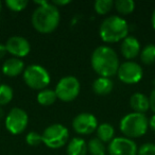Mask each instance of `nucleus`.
Returning <instances> with one entry per match:
<instances>
[{"mask_svg": "<svg viewBox=\"0 0 155 155\" xmlns=\"http://www.w3.org/2000/svg\"><path fill=\"white\" fill-rule=\"evenodd\" d=\"M5 48L10 54H12L17 58L27 56L31 50V46L28 39L21 36L10 37L5 43Z\"/></svg>", "mask_w": 155, "mask_h": 155, "instance_id": "nucleus-12", "label": "nucleus"}, {"mask_svg": "<svg viewBox=\"0 0 155 155\" xmlns=\"http://www.w3.org/2000/svg\"><path fill=\"white\" fill-rule=\"evenodd\" d=\"M22 71H25V64L21 60H19L17 58H9L2 65V72L7 77H17Z\"/></svg>", "mask_w": 155, "mask_h": 155, "instance_id": "nucleus-14", "label": "nucleus"}, {"mask_svg": "<svg viewBox=\"0 0 155 155\" xmlns=\"http://www.w3.org/2000/svg\"><path fill=\"white\" fill-rule=\"evenodd\" d=\"M61 15L58 9L51 2H47L45 5L37 7L32 14L31 22L37 32L48 34L58 28L60 24Z\"/></svg>", "mask_w": 155, "mask_h": 155, "instance_id": "nucleus-2", "label": "nucleus"}, {"mask_svg": "<svg viewBox=\"0 0 155 155\" xmlns=\"http://www.w3.org/2000/svg\"><path fill=\"white\" fill-rule=\"evenodd\" d=\"M114 83L110 80V78L99 77L93 83V91L98 96H106L113 91Z\"/></svg>", "mask_w": 155, "mask_h": 155, "instance_id": "nucleus-16", "label": "nucleus"}, {"mask_svg": "<svg viewBox=\"0 0 155 155\" xmlns=\"http://www.w3.org/2000/svg\"><path fill=\"white\" fill-rule=\"evenodd\" d=\"M110 155H137V146L127 137H116L108 144Z\"/></svg>", "mask_w": 155, "mask_h": 155, "instance_id": "nucleus-11", "label": "nucleus"}, {"mask_svg": "<svg viewBox=\"0 0 155 155\" xmlns=\"http://www.w3.org/2000/svg\"><path fill=\"white\" fill-rule=\"evenodd\" d=\"M43 142L50 149H58L68 141L69 132L66 127L60 123H54L46 127L41 134Z\"/></svg>", "mask_w": 155, "mask_h": 155, "instance_id": "nucleus-6", "label": "nucleus"}, {"mask_svg": "<svg viewBox=\"0 0 155 155\" xmlns=\"http://www.w3.org/2000/svg\"><path fill=\"white\" fill-rule=\"evenodd\" d=\"M2 115H3V112H2V110H1V108H0V118H1V117H2Z\"/></svg>", "mask_w": 155, "mask_h": 155, "instance_id": "nucleus-33", "label": "nucleus"}, {"mask_svg": "<svg viewBox=\"0 0 155 155\" xmlns=\"http://www.w3.org/2000/svg\"><path fill=\"white\" fill-rule=\"evenodd\" d=\"M114 7V2L112 0H97L94 5L95 11L100 15H105Z\"/></svg>", "mask_w": 155, "mask_h": 155, "instance_id": "nucleus-23", "label": "nucleus"}, {"mask_svg": "<svg viewBox=\"0 0 155 155\" xmlns=\"http://www.w3.org/2000/svg\"><path fill=\"white\" fill-rule=\"evenodd\" d=\"M29 122L28 114L22 108L14 107L10 110L5 118V127L10 133L17 135L26 130Z\"/></svg>", "mask_w": 155, "mask_h": 155, "instance_id": "nucleus-8", "label": "nucleus"}, {"mask_svg": "<svg viewBox=\"0 0 155 155\" xmlns=\"http://www.w3.org/2000/svg\"><path fill=\"white\" fill-rule=\"evenodd\" d=\"M24 81L30 88L43 91L50 84V74L41 65H30L24 71Z\"/></svg>", "mask_w": 155, "mask_h": 155, "instance_id": "nucleus-5", "label": "nucleus"}, {"mask_svg": "<svg viewBox=\"0 0 155 155\" xmlns=\"http://www.w3.org/2000/svg\"><path fill=\"white\" fill-rule=\"evenodd\" d=\"M120 131L127 138L141 137L147 133L149 127V121L144 114L130 113L125 115L120 121Z\"/></svg>", "mask_w": 155, "mask_h": 155, "instance_id": "nucleus-4", "label": "nucleus"}, {"mask_svg": "<svg viewBox=\"0 0 155 155\" xmlns=\"http://www.w3.org/2000/svg\"><path fill=\"white\" fill-rule=\"evenodd\" d=\"M140 60L146 65L153 64L155 62V45H147L140 51Z\"/></svg>", "mask_w": 155, "mask_h": 155, "instance_id": "nucleus-21", "label": "nucleus"}, {"mask_svg": "<svg viewBox=\"0 0 155 155\" xmlns=\"http://www.w3.org/2000/svg\"><path fill=\"white\" fill-rule=\"evenodd\" d=\"M51 3L58 8V5L62 7V5H68V3H70V0H55V1H52Z\"/></svg>", "mask_w": 155, "mask_h": 155, "instance_id": "nucleus-29", "label": "nucleus"}, {"mask_svg": "<svg viewBox=\"0 0 155 155\" xmlns=\"http://www.w3.org/2000/svg\"><path fill=\"white\" fill-rule=\"evenodd\" d=\"M130 106L134 110V113L144 114L150 108L149 98L141 93H135L130 98Z\"/></svg>", "mask_w": 155, "mask_h": 155, "instance_id": "nucleus-15", "label": "nucleus"}, {"mask_svg": "<svg viewBox=\"0 0 155 155\" xmlns=\"http://www.w3.org/2000/svg\"><path fill=\"white\" fill-rule=\"evenodd\" d=\"M93 69L103 78H110L117 74L119 69V58L116 51L108 46H100L91 54Z\"/></svg>", "mask_w": 155, "mask_h": 155, "instance_id": "nucleus-1", "label": "nucleus"}, {"mask_svg": "<svg viewBox=\"0 0 155 155\" xmlns=\"http://www.w3.org/2000/svg\"><path fill=\"white\" fill-rule=\"evenodd\" d=\"M149 102H150V108L155 114V87L151 91V95L149 97Z\"/></svg>", "mask_w": 155, "mask_h": 155, "instance_id": "nucleus-28", "label": "nucleus"}, {"mask_svg": "<svg viewBox=\"0 0 155 155\" xmlns=\"http://www.w3.org/2000/svg\"><path fill=\"white\" fill-rule=\"evenodd\" d=\"M143 70L141 66L133 61H127L119 66L117 71L118 79L125 84H136L141 80Z\"/></svg>", "mask_w": 155, "mask_h": 155, "instance_id": "nucleus-9", "label": "nucleus"}, {"mask_svg": "<svg viewBox=\"0 0 155 155\" xmlns=\"http://www.w3.org/2000/svg\"><path fill=\"white\" fill-rule=\"evenodd\" d=\"M137 155H155V143H143L138 149Z\"/></svg>", "mask_w": 155, "mask_h": 155, "instance_id": "nucleus-27", "label": "nucleus"}, {"mask_svg": "<svg viewBox=\"0 0 155 155\" xmlns=\"http://www.w3.org/2000/svg\"><path fill=\"white\" fill-rule=\"evenodd\" d=\"M26 142L31 147H37L43 142V137L37 132H30L26 136Z\"/></svg>", "mask_w": 155, "mask_h": 155, "instance_id": "nucleus-26", "label": "nucleus"}, {"mask_svg": "<svg viewBox=\"0 0 155 155\" xmlns=\"http://www.w3.org/2000/svg\"><path fill=\"white\" fill-rule=\"evenodd\" d=\"M152 27H153V29L155 30V10H154V12H153V14H152Z\"/></svg>", "mask_w": 155, "mask_h": 155, "instance_id": "nucleus-32", "label": "nucleus"}, {"mask_svg": "<svg viewBox=\"0 0 155 155\" xmlns=\"http://www.w3.org/2000/svg\"><path fill=\"white\" fill-rule=\"evenodd\" d=\"M115 130L110 123H102L97 127V138L102 142H110L114 139Z\"/></svg>", "mask_w": 155, "mask_h": 155, "instance_id": "nucleus-18", "label": "nucleus"}, {"mask_svg": "<svg viewBox=\"0 0 155 155\" xmlns=\"http://www.w3.org/2000/svg\"><path fill=\"white\" fill-rule=\"evenodd\" d=\"M81 89L80 82L75 77L67 75L62 78L54 89L58 99L63 102H71L79 96Z\"/></svg>", "mask_w": 155, "mask_h": 155, "instance_id": "nucleus-7", "label": "nucleus"}, {"mask_svg": "<svg viewBox=\"0 0 155 155\" xmlns=\"http://www.w3.org/2000/svg\"><path fill=\"white\" fill-rule=\"evenodd\" d=\"M56 99L58 97H56L55 91L52 89H43L37 94V102L44 106L52 105Z\"/></svg>", "mask_w": 155, "mask_h": 155, "instance_id": "nucleus-19", "label": "nucleus"}, {"mask_svg": "<svg viewBox=\"0 0 155 155\" xmlns=\"http://www.w3.org/2000/svg\"><path fill=\"white\" fill-rule=\"evenodd\" d=\"M87 152V143L80 137L72 138L67 146V155H86Z\"/></svg>", "mask_w": 155, "mask_h": 155, "instance_id": "nucleus-17", "label": "nucleus"}, {"mask_svg": "<svg viewBox=\"0 0 155 155\" xmlns=\"http://www.w3.org/2000/svg\"><path fill=\"white\" fill-rule=\"evenodd\" d=\"M117 12L122 15L131 14L135 9V2L133 0H117L114 3Z\"/></svg>", "mask_w": 155, "mask_h": 155, "instance_id": "nucleus-22", "label": "nucleus"}, {"mask_svg": "<svg viewBox=\"0 0 155 155\" xmlns=\"http://www.w3.org/2000/svg\"><path fill=\"white\" fill-rule=\"evenodd\" d=\"M72 127L75 133L80 134V135H89L97 131V118L89 113H81L73 118Z\"/></svg>", "mask_w": 155, "mask_h": 155, "instance_id": "nucleus-10", "label": "nucleus"}, {"mask_svg": "<svg viewBox=\"0 0 155 155\" xmlns=\"http://www.w3.org/2000/svg\"><path fill=\"white\" fill-rule=\"evenodd\" d=\"M13 99V89L7 84L0 85V106L7 105Z\"/></svg>", "mask_w": 155, "mask_h": 155, "instance_id": "nucleus-24", "label": "nucleus"}, {"mask_svg": "<svg viewBox=\"0 0 155 155\" xmlns=\"http://www.w3.org/2000/svg\"><path fill=\"white\" fill-rule=\"evenodd\" d=\"M8 53V50L5 48V45H1L0 44V60L2 58H5V55Z\"/></svg>", "mask_w": 155, "mask_h": 155, "instance_id": "nucleus-30", "label": "nucleus"}, {"mask_svg": "<svg viewBox=\"0 0 155 155\" xmlns=\"http://www.w3.org/2000/svg\"><path fill=\"white\" fill-rule=\"evenodd\" d=\"M0 11H1V2H0Z\"/></svg>", "mask_w": 155, "mask_h": 155, "instance_id": "nucleus-34", "label": "nucleus"}, {"mask_svg": "<svg viewBox=\"0 0 155 155\" xmlns=\"http://www.w3.org/2000/svg\"><path fill=\"white\" fill-rule=\"evenodd\" d=\"M87 151L91 155H105V146L98 138H93L87 143Z\"/></svg>", "mask_w": 155, "mask_h": 155, "instance_id": "nucleus-20", "label": "nucleus"}, {"mask_svg": "<svg viewBox=\"0 0 155 155\" xmlns=\"http://www.w3.org/2000/svg\"><path fill=\"white\" fill-rule=\"evenodd\" d=\"M121 53L127 60H133L140 53V44L134 36H127L121 43Z\"/></svg>", "mask_w": 155, "mask_h": 155, "instance_id": "nucleus-13", "label": "nucleus"}, {"mask_svg": "<svg viewBox=\"0 0 155 155\" xmlns=\"http://www.w3.org/2000/svg\"><path fill=\"white\" fill-rule=\"evenodd\" d=\"M5 5L11 11L20 12L25 10V8L28 5V1L27 0H7Z\"/></svg>", "mask_w": 155, "mask_h": 155, "instance_id": "nucleus-25", "label": "nucleus"}, {"mask_svg": "<svg viewBox=\"0 0 155 155\" xmlns=\"http://www.w3.org/2000/svg\"><path fill=\"white\" fill-rule=\"evenodd\" d=\"M129 33V25L123 18L113 15L102 21L99 29L100 37L105 43H117L123 41Z\"/></svg>", "mask_w": 155, "mask_h": 155, "instance_id": "nucleus-3", "label": "nucleus"}, {"mask_svg": "<svg viewBox=\"0 0 155 155\" xmlns=\"http://www.w3.org/2000/svg\"><path fill=\"white\" fill-rule=\"evenodd\" d=\"M149 127H151V130H152V131L155 132V114L153 115V116L151 117L150 120H149Z\"/></svg>", "mask_w": 155, "mask_h": 155, "instance_id": "nucleus-31", "label": "nucleus"}]
</instances>
